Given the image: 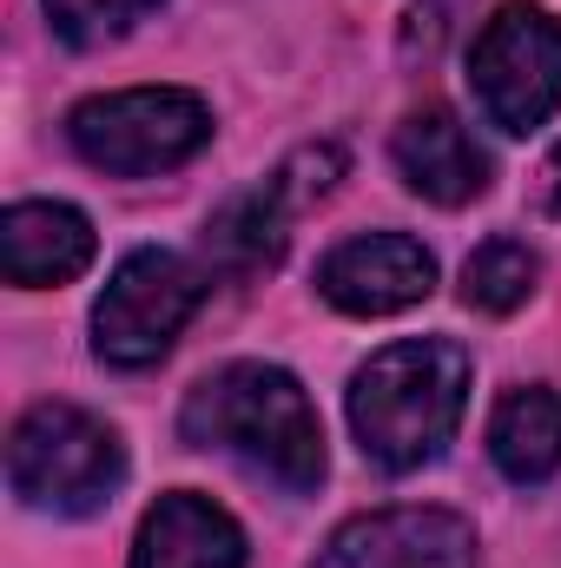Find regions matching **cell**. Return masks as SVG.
<instances>
[{"mask_svg":"<svg viewBox=\"0 0 561 568\" xmlns=\"http://www.w3.org/2000/svg\"><path fill=\"white\" fill-rule=\"evenodd\" d=\"M178 436L192 449L232 456L284 496H310L324 483V424L304 384L278 364H225L198 377L178 410Z\"/></svg>","mask_w":561,"mask_h":568,"instance_id":"1","label":"cell"},{"mask_svg":"<svg viewBox=\"0 0 561 568\" xmlns=\"http://www.w3.org/2000/svg\"><path fill=\"white\" fill-rule=\"evenodd\" d=\"M469 410V351L456 337L384 344L350 377V429L364 456L390 476H410L449 449Z\"/></svg>","mask_w":561,"mask_h":568,"instance_id":"2","label":"cell"},{"mask_svg":"<svg viewBox=\"0 0 561 568\" xmlns=\"http://www.w3.org/2000/svg\"><path fill=\"white\" fill-rule=\"evenodd\" d=\"M7 483L40 516H100L126 483V443L80 404H33L7 436Z\"/></svg>","mask_w":561,"mask_h":568,"instance_id":"3","label":"cell"},{"mask_svg":"<svg viewBox=\"0 0 561 568\" xmlns=\"http://www.w3.org/2000/svg\"><path fill=\"white\" fill-rule=\"evenodd\" d=\"M67 140L93 172L113 179H152L185 165L212 140V106L185 87H126V93H93L67 113Z\"/></svg>","mask_w":561,"mask_h":568,"instance_id":"4","label":"cell"},{"mask_svg":"<svg viewBox=\"0 0 561 568\" xmlns=\"http://www.w3.org/2000/svg\"><path fill=\"white\" fill-rule=\"evenodd\" d=\"M469 93L482 120L529 140L561 106V20L542 0H502L469 40Z\"/></svg>","mask_w":561,"mask_h":568,"instance_id":"5","label":"cell"},{"mask_svg":"<svg viewBox=\"0 0 561 568\" xmlns=\"http://www.w3.org/2000/svg\"><path fill=\"white\" fill-rule=\"evenodd\" d=\"M205 291H212L205 272L192 258H178V252L145 245L133 258H120V272L106 278L100 304H93V351H100V364H113V371L159 364L178 344V331L192 324V311L205 304Z\"/></svg>","mask_w":561,"mask_h":568,"instance_id":"6","label":"cell"},{"mask_svg":"<svg viewBox=\"0 0 561 568\" xmlns=\"http://www.w3.org/2000/svg\"><path fill=\"white\" fill-rule=\"evenodd\" d=\"M310 152H317V145H304V152H297L290 165H278L265 185L225 199V205L205 219V258H212V272H225V278H258V272H272L284 258L290 212H297L304 199H324V192L337 185V179H304V172H310Z\"/></svg>","mask_w":561,"mask_h":568,"instance_id":"7","label":"cell"},{"mask_svg":"<svg viewBox=\"0 0 561 568\" xmlns=\"http://www.w3.org/2000/svg\"><path fill=\"white\" fill-rule=\"evenodd\" d=\"M436 291V258L410 232H364L344 239L317 265V297L344 317H397Z\"/></svg>","mask_w":561,"mask_h":568,"instance_id":"8","label":"cell"},{"mask_svg":"<svg viewBox=\"0 0 561 568\" xmlns=\"http://www.w3.org/2000/svg\"><path fill=\"white\" fill-rule=\"evenodd\" d=\"M310 568H476V529L456 509L350 516Z\"/></svg>","mask_w":561,"mask_h":568,"instance_id":"9","label":"cell"},{"mask_svg":"<svg viewBox=\"0 0 561 568\" xmlns=\"http://www.w3.org/2000/svg\"><path fill=\"white\" fill-rule=\"evenodd\" d=\"M93 265V219L67 199H20L0 219V272L20 291L73 284Z\"/></svg>","mask_w":561,"mask_h":568,"instance_id":"10","label":"cell"},{"mask_svg":"<svg viewBox=\"0 0 561 568\" xmlns=\"http://www.w3.org/2000/svg\"><path fill=\"white\" fill-rule=\"evenodd\" d=\"M390 159H397L404 185L429 205H469V199L489 192V152L476 145V133L449 106H417L397 126Z\"/></svg>","mask_w":561,"mask_h":568,"instance_id":"11","label":"cell"},{"mask_svg":"<svg viewBox=\"0 0 561 568\" xmlns=\"http://www.w3.org/2000/svg\"><path fill=\"white\" fill-rule=\"evenodd\" d=\"M133 568H245V529L198 489H172L145 509Z\"/></svg>","mask_w":561,"mask_h":568,"instance_id":"12","label":"cell"},{"mask_svg":"<svg viewBox=\"0 0 561 568\" xmlns=\"http://www.w3.org/2000/svg\"><path fill=\"white\" fill-rule=\"evenodd\" d=\"M489 456L509 483L536 489L561 469V397L549 384H522L489 417Z\"/></svg>","mask_w":561,"mask_h":568,"instance_id":"13","label":"cell"},{"mask_svg":"<svg viewBox=\"0 0 561 568\" xmlns=\"http://www.w3.org/2000/svg\"><path fill=\"white\" fill-rule=\"evenodd\" d=\"M536 284H542V258L522 239H489L462 265V304L469 311H489V317H509L516 304L536 297Z\"/></svg>","mask_w":561,"mask_h":568,"instance_id":"14","label":"cell"},{"mask_svg":"<svg viewBox=\"0 0 561 568\" xmlns=\"http://www.w3.org/2000/svg\"><path fill=\"white\" fill-rule=\"evenodd\" d=\"M159 0H47V20L67 47H106L126 27H140Z\"/></svg>","mask_w":561,"mask_h":568,"instance_id":"15","label":"cell"},{"mask_svg":"<svg viewBox=\"0 0 561 568\" xmlns=\"http://www.w3.org/2000/svg\"><path fill=\"white\" fill-rule=\"evenodd\" d=\"M549 212L561 219V145H555V159H549Z\"/></svg>","mask_w":561,"mask_h":568,"instance_id":"16","label":"cell"}]
</instances>
